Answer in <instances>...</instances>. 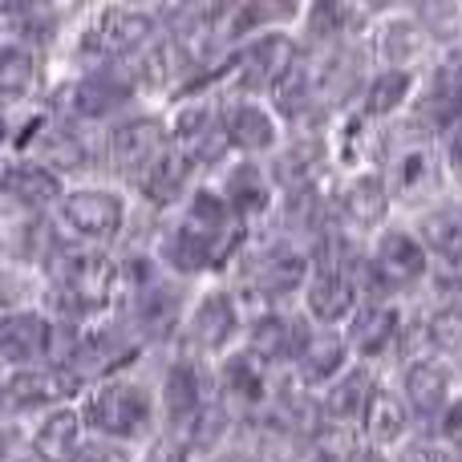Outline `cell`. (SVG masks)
Listing matches in <instances>:
<instances>
[{
	"label": "cell",
	"instance_id": "cell-1",
	"mask_svg": "<svg viewBox=\"0 0 462 462\" xmlns=\"http://www.w3.org/2000/svg\"><path fill=\"white\" fill-rule=\"evenodd\" d=\"M236 239H239V219L231 216L224 195L211 191V187H195L183 203L179 224L162 236L159 260L175 276H199L211 263L224 260V252L236 247Z\"/></svg>",
	"mask_w": 462,
	"mask_h": 462
},
{
	"label": "cell",
	"instance_id": "cell-2",
	"mask_svg": "<svg viewBox=\"0 0 462 462\" xmlns=\"http://www.w3.org/2000/svg\"><path fill=\"white\" fill-rule=\"evenodd\" d=\"M151 418H154L151 393L138 382H130V377H106L81 402V422L94 434H102V439H118V442L143 439L151 430Z\"/></svg>",
	"mask_w": 462,
	"mask_h": 462
},
{
	"label": "cell",
	"instance_id": "cell-3",
	"mask_svg": "<svg viewBox=\"0 0 462 462\" xmlns=\"http://www.w3.org/2000/svg\"><path fill=\"white\" fill-rule=\"evenodd\" d=\"M430 272V252L426 244L406 227H385L377 236L374 252L365 255V276L374 280L377 292H402L426 280Z\"/></svg>",
	"mask_w": 462,
	"mask_h": 462
},
{
	"label": "cell",
	"instance_id": "cell-4",
	"mask_svg": "<svg viewBox=\"0 0 462 462\" xmlns=\"http://www.w3.org/2000/svg\"><path fill=\"white\" fill-rule=\"evenodd\" d=\"M53 211L73 239H89V244H110L126 227V199L118 191H110V187L65 191Z\"/></svg>",
	"mask_w": 462,
	"mask_h": 462
},
{
	"label": "cell",
	"instance_id": "cell-5",
	"mask_svg": "<svg viewBox=\"0 0 462 462\" xmlns=\"http://www.w3.org/2000/svg\"><path fill=\"white\" fill-rule=\"evenodd\" d=\"M154 37V13L146 8H106L89 21V29L78 37V49L86 57H102V61H118V57H130L138 49H146Z\"/></svg>",
	"mask_w": 462,
	"mask_h": 462
},
{
	"label": "cell",
	"instance_id": "cell-6",
	"mask_svg": "<svg viewBox=\"0 0 462 462\" xmlns=\"http://www.w3.org/2000/svg\"><path fill=\"white\" fill-rule=\"evenodd\" d=\"M300 304H304V317L317 328H341L345 320L353 317V309L361 304V284L349 272L320 263V268L309 272V280H304Z\"/></svg>",
	"mask_w": 462,
	"mask_h": 462
},
{
	"label": "cell",
	"instance_id": "cell-7",
	"mask_svg": "<svg viewBox=\"0 0 462 462\" xmlns=\"http://www.w3.org/2000/svg\"><path fill=\"white\" fill-rule=\"evenodd\" d=\"M300 61L296 53V41L284 37V32H260L252 37L236 57V69H239V86L247 89V97L255 94H272L276 81L284 78L292 65Z\"/></svg>",
	"mask_w": 462,
	"mask_h": 462
},
{
	"label": "cell",
	"instance_id": "cell-8",
	"mask_svg": "<svg viewBox=\"0 0 462 462\" xmlns=\"http://www.w3.org/2000/svg\"><path fill=\"white\" fill-rule=\"evenodd\" d=\"M73 390L61 365H13V374L0 377V406L8 414H29V410H49Z\"/></svg>",
	"mask_w": 462,
	"mask_h": 462
},
{
	"label": "cell",
	"instance_id": "cell-9",
	"mask_svg": "<svg viewBox=\"0 0 462 462\" xmlns=\"http://www.w3.org/2000/svg\"><path fill=\"white\" fill-rule=\"evenodd\" d=\"M236 337H239V300L227 288L203 292L199 304L191 309V317H187V345H191L195 353L219 357V353L231 349Z\"/></svg>",
	"mask_w": 462,
	"mask_h": 462
},
{
	"label": "cell",
	"instance_id": "cell-10",
	"mask_svg": "<svg viewBox=\"0 0 462 462\" xmlns=\"http://www.w3.org/2000/svg\"><path fill=\"white\" fill-rule=\"evenodd\" d=\"M53 320L37 309H5L0 312V357L8 365H32L53 357Z\"/></svg>",
	"mask_w": 462,
	"mask_h": 462
},
{
	"label": "cell",
	"instance_id": "cell-11",
	"mask_svg": "<svg viewBox=\"0 0 462 462\" xmlns=\"http://www.w3.org/2000/svg\"><path fill=\"white\" fill-rule=\"evenodd\" d=\"M309 317H288L280 309H268L252 320L247 328V345L244 349L252 357H260L263 365H284V361H296L309 341Z\"/></svg>",
	"mask_w": 462,
	"mask_h": 462
},
{
	"label": "cell",
	"instance_id": "cell-12",
	"mask_svg": "<svg viewBox=\"0 0 462 462\" xmlns=\"http://www.w3.org/2000/svg\"><path fill=\"white\" fill-rule=\"evenodd\" d=\"M224 134L231 151L255 159V154H268L280 146V118L260 97H236L224 110Z\"/></svg>",
	"mask_w": 462,
	"mask_h": 462
},
{
	"label": "cell",
	"instance_id": "cell-13",
	"mask_svg": "<svg viewBox=\"0 0 462 462\" xmlns=\"http://www.w3.org/2000/svg\"><path fill=\"white\" fill-rule=\"evenodd\" d=\"M175 146L191 162H216L227 151L224 114L211 102H187L175 110Z\"/></svg>",
	"mask_w": 462,
	"mask_h": 462
},
{
	"label": "cell",
	"instance_id": "cell-14",
	"mask_svg": "<svg viewBox=\"0 0 462 462\" xmlns=\"http://www.w3.org/2000/svg\"><path fill=\"white\" fill-rule=\"evenodd\" d=\"M402 337V312L385 300H361L345 320V341L357 357H382Z\"/></svg>",
	"mask_w": 462,
	"mask_h": 462
},
{
	"label": "cell",
	"instance_id": "cell-15",
	"mask_svg": "<svg viewBox=\"0 0 462 462\" xmlns=\"http://www.w3.org/2000/svg\"><path fill=\"white\" fill-rule=\"evenodd\" d=\"M162 146H167V130H162L159 118H126L114 126L110 143H106V154H110V162L118 171L138 179L159 159Z\"/></svg>",
	"mask_w": 462,
	"mask_h": 462
},
{
	"label": "cell",
	"instance_id": "cell-16",
	"mask_svg": "<svg viewBox=\"0 0 462 462\" xmlns=\"http://www.w3.org/2000/svg\"><path fill=\"white\" fill-rule=\"evenodd\" d=\"M390 187H385V175H377V171H361V175H353L349 183L341 187V195H337V211H341V219L349 227L357 231H374L382 227L385 211H390Z\"/></svg>",
	"mask_w": 462,
	"mask_h": 462
},
{
	"label": "cell",
	"instance_id": "cell-17",
	"mask_svg": "<svg viewBox=\"0 0 462 462\" xmlns=\"http://www.w3.org/2000/svg\"><path fill=\"white\" fill-rule=\"evenodd\" d=\"M130 97H134V81L118 78L114 69H97V73H86V78L73 81L69 110H73V118L94 122V118H110Z\"/></svg>",
	"mask_w": 462,
	"mask_h": 462
},
{
	"label": "cell",
	"instance_id": "cell-18",
	"mask_svg": "<svg viewBox=\"0 0 462 462\" xmlns=\"http://www.w3.org/2000/svg\"><path fill=\"white\" fill-rule=\"evenodd\" d=\"M402 398H406L410 410L434 418L447 410L450 402V369L447 361L439 357H414L402 369Z\"/></svg>",
	"mask_w": 462,
	"mask_h": 462
},
{
	"label": "cell",
	"instance_id": "cell-19",
	"mask_svg": "<svg viewBox=\"0 0 462 462\" xmlns=\"http://www.w3.org/2000/svg\"><path fill=\"white\" fill-rule=\"evenodd\" d=\"M349 341H345L341 328H312L309 341H304L300 357L292 361L296 365V382L300 385H325L333 382L337 374L345 369V361H349Z\"/></svg>",
	"mask_w": 462,
	"mask_h": 462
},
{
	"label": "cell",
	"instance_id": "cell-20",
	"mask_svg": "<svg viewBox=\"0 0 462 462\" xmlns=\"http://www.w3.org/2000/svg\"><path fill=\"white\" fill-rule=\"evenodd\" d=\"M0 179H5V191L13 195L24 211H53L65 195L61 175H57L53 167H45V162H37V159L16 162V167H8Z\"/></svg>",
	"mask_w": 462,
	"mask_h": 462
},
{
	"label": "cell",
	"instance_id": "cell-21",
	"mask_svg": "<svg viewBox=\"0 0 462 462\" xmlns=\"http://www.w3.org/2000/svg\"><path fill=\"white\" fill-rule=\"evenodd\" d=\"M252 284L260 288L268 300H280V296L296 292V288H304V280H309V260H304L296 247H268V252H260L252 260Z\"/></svg>",
	"mask_w": 462,
	"mask_h": 462
},
{
	"label": "cell",
	"instance_id": "cell-22",
	"mask_svg": "<svg viewBox=\"0 0 462 462\" xmlns=\"http://www.w3.org/2000/svg\"><path fill=\"white\" fill-rule=\"evenodd\" d=\"M219 195H224V203L231 208V216L244 224V219L268 211V203H272V179H268V171H263L255 159H244V162H236V167L224 175V187H219Z\"/></svg>",
	"mask_w": 462,
	"mask_h": 462
},
{
	"label": "cell",
	"instance_id": "cell-23",
	"mask_svg": "<svg viewBox=\"0 0 462 462\" xmlns=\"http://www.w3.org/2000/svg\"><path fill=\"white\" fill-rule=\"evenodd\" d=\"M325 385L328 390H325V406H320V414H325L328 422H357V418L365 414L374 390H377V377L369 374V365H345L341 374Z\"/></svg>",
	"mask_w": 462,
	"mask_h": 462
},
{
	"label": "cell",
	"instance_id": "cell-24",
	"mask_svg": "<svg viewBox=\"0 0 462 462\" xmlns=\"http://www.w3.org/2000/svg\"><path fill=\"white\" fill-rule=\"evenodd\" d=\"M191 171H195V162L187 159L179 146H162L159 159L138 175V187H143V195L154 203V208H175V203L187 195Z\"/></svg>",
	"mask_w": 462,
	"mask_h": 462
},
{
	"label": "cell",
	"instance_id": "cell-25",
	"mask_svg": "<svg viewBox=\"0 0 462 462\" xmlns=\"http://www.w3.org/2000/svg\"><path fill=\"white\" fill-rule=\"evenodd\" d=\"M272 365H263L260 357H252L247 349H239V353H231V357L224 361V398L231 402V406H239V410H255V406H263L268 402V393H272V374H268Z\"/></svg>",
	"mask_w": 462,
	"mask_h": 462
},
{
	"label": "cell",
	"instance_id": "cell-26",
	"mask_svg": "<svg viewBox=\"0 0 462 462\" xmlns=\"http://www.w3.org/2000/svg\"><path fill=\"white\" fill-rule=\"evenodd\" d=\"M203 377L191 361H175L162 374V414L175 426H191L203 414Z\"/></svg>",
	"mask_w": 462,
	"mask_h": 462
},
{
	"label": "cell",
	"instance_id": "cell-27",
	"mask_svg": "<svg viewBox=\"0 0 462 462\" xmlns=\"http://www.w3.org/2000/svg\"><path fill=\"white\" fill-rule=\"evenodd\" d=\"M414 94V73L406 65H385L382 73L365 81V94H361V118L365 122H382V118H393L402 106L410 102Z\"/></svg>",
	"mask_w": 462,
	"mask_h": 462
},
{
	"label": "cell",
	"instance_id": "cell-28",
	"mask_svg": "<svg viewBox=\"0 0 462 462\" xmlns=\"http://www.w3.org/2000/svg\"><path fill=\"white\" fill-rule=\"evenodd\" d=\"M81 426H86L81 422V410H73V406L49 410L37 422V430H32V450H37V458L41 462H69V455L81 442Z\"/></svg>",
	"mask_w": 462,
	"mask_h": 462
},
{
	"label": "cell",
	"instance_id": "cell-29",
	"mask_svg": "<svg viewBox=\"0 0 462 462\" xmlns=\"http://www.w3.org/2000/svg\"><path fill=\"white\" fill-rule=\"evenodd\" d=\"M361 422H365V434L377 442V447H390V442H398L402 434H406L410 406H406L402 393L377 385L374 398H369V406H365V414H361Z\"/></svg>",
	"mask_w": 462,
	"mask_h": 462
},
{
	"label": "cell",
	"instance_id": "cell-30",
	"mask_svg": "<svg viewBox=\"0 0 462 462\" xmlns=\"http://www.w3.org/2000/svg\"><path fill=\"white\" fill-rule=\"evenodd\" d=\"M37 86V57L24 41H0V106L24 102Z\"/></svg>",
	"mask_w": 462,
	"mask_h": 462
},
{
	"label": "cell",
	"instance_id": "cell-31",
	"mask_svg": "<svg viewBox=\"0 0 462 462\" xmlns=\"http://www.w3.org/2000/svg\"><path fill=\"white\" fill-rule=\"evenodd\" d=\"M32 159L45 162V167H53L57 175H65V171L86 167L89 151L69 126H41V138L32 143Z\"/></svg>",
	"mask_w": 462,
	"mask_h": 462
},
{
	"label": "cell",
	"instance_id": "cell-32",
	"mask_svg": "<svg viewBox=\"0 0 462 462\" xmlns=\"http://www.w3.org/2000/svg\"><path fill=\"white\" fill-rule=\"evenodd\" d=\"M422 244L447 263H462V208H434L422 219Z\"/></svg>",
	"mask_w": 462,
	"mask_h": 462
},
{
	"label": "cell",
	"instance_id": "cell-33",
	"mask_svg": "<svg viewBox=\"0 0 462 462\" xmlns=\"http://www.w3.org/2000/svg\"><path fill=\"white\" fill-rule=\"evenodd\" d=\"M138 325H143V333L151 337H167L171 328L179 325V300L175 292H171L167 284H146L143 292H138Z\"/></svg>",
	"mask_w": 462,
	"mask_h": 462
},
{
	"label": "cell",
	"instance_id": "cell-34",
	"mask_svg": "<svg viewBox=\"0 0 462 462\" xmlns=\"http://www.w3.org/2000/svg\"><path fill=\"white\" fill-rule=\"evenodd\" d=\"M430 179H434V154L426 146H410L406 154L393 159L385 187H390V195H418L430 187Z\"/></svg>",
	"mask_w": 462,
	"mask_h": 462
},
{
	"label": "cell",
	"instance_id": "cell-35",
	"mask_svg": "<svg viewBox=\"0 0 462 462\" xmlns=\"http://www.w3.org/2000/svg\"><path fill=\"white\" fill-rule=\"evenodd\" d=\"M377 49H382V57L390 65H398L422 49V29H418L414 21H402V16L398 21H385L382 29H377Z\"/></svg>",
	"mask_w": 462,
	"mask_h": 462
},
{
	"label": "cell",
	"instance_id": "cell-36",
	"mask_svg": "<svg viewBox=\"0 0 462 462\" xmlns=\"http://www.w3.org/2000/svg\"><path fill=\"white\" fill-rule=\"evenodd\" d=\"M430 341L439 345L442 353H458L462 349V312L439 309V317L430 320Z\"/></svg>",
	"mask_w": 462,
	"mask_h": 462
},
{
	"label": "cell",
	"instance_id": "cell-37",
	"mask_svg": "<svg viewBox=\"0 0 462 462\" xmlns=\"http://www.w3.org/2000/svg\"><path fill=\"white\" fill-rule=\"evenodd\" d=\"M69 462H130V455L118 439H89V442H78Z\"/></svg>",
	"mask_w": 462,
	"mask_h": 462
},
{
	"label": "cell",
	"instance_id": "cell-38",
	"mask_svg": "<svg viewBox=\"0 0 462 462\" xmlns=\"http://www.w3.org/2000/svg\"><path fill=\"white\" fill-rule=\"evenodd\" d=\"M442 439L462 450V398L447 402V410H442Z\"/></svg>",
	"mask_w": 462,
	"mask_h": 462
},
{
	"label": "cell",
	"instance_id": "cell-39",
	"mask_svg": "<svg viewBox=\"0 0 462 462\" xmlns=\"http://www.w3.org/2000/svg\"><path fill=\"white\" fill-rule=\"evenodd\" d=\"M450 138H447V159L455 162V167H462V118L450 122Z\"/></svg>",
	"mask_w": 462,
	"mask_h": 462
},
{
	"label": "cell",
	"instance_id": "cell-40",
	"mask_svg": "<svg viewBox=\"0 0 462 462\" xmlns=\"http://www.w3.org/2000/svg\"><path fill=\"white\" fill-rule=\"evenodd\" d=\"M353 462H390V458H385L382 450H361V455L353 458Z\"/></svg>",
	"mask_w": 462,
	"mask_h": 462
},
{
	"label": "cell",
	"instance_id": "cell-41",
	"mask_svg": "<svg viewBox=\"0 0 462 462\" xmlns=\"http://www.w3.org/2000/svg\"><path fill=\"white\" fill-rule=\"evenodd\" d=\"M5 143H8V118L0 114V146H5Z\"/></svg>",
	"mask_w": 462,
	"mask_h": 462
},
{
	"label": "cell",
	"instance_id": "cell-42",
	"mask_svg": "<svg viewBox=\"0 0 462 462\" xmlns=\"http://www.w3.org/2000/svg\"><path fill=\"white\" fill-rule=\"evenodd\" d=\"M216 462H255V458H244V455H224V458H216Z\"/></svg>",
	"mask_w": 462,
	"mask_h": 462
},
{
	"label": "cell",
	"instance_id": "cell-43",
	"mask_svg": "<svg viewBox=\"0 0 462 462\" xmlns=\"http://www.w3.org/2000/svg\"><path fill=\"white\" fill-rule=\"evenodd\" d=\"M0 462H5V434H0Z\"/></svg>",
	"mask_w": 462,
	"mask_h": 462
},
{
	"label": "cell",
	"instance_id": "cell-44",
	"mask_svg": "<svg viewBox=\"0 0 462 462\" xmlns=\"http://www.w3.org/2000/svg\"><path fill=\"white\" fill-rule=\"evenodd\" d=\"M0 16H5V5H0Z\"/></svg>",
	"mask_w": 462,
	"mask_h": 462
},
{
	"label": "cell",
	"instance_id": "cell-45",
	"mask_svg": "<svg viewBox=\"0 0 462 462\" xmlns=\"http://www.w3.org/2000/svg\"><path fill=\"white\" fill-rule=\"evenodd\" d=\"M0 260H5V255H0Z\"/></svg>",
	"mask_w": 462,
	"mask_h": 462
}]
</instances>
